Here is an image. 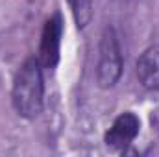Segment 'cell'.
Returning <instances> with one entry per match:
<instances>
[{
  "mask_svg": "<svg viewBox=\"0 0 159 157\" xmlns=\"http://www.w3.org/2000/svg\"><path fill=\"white\" fill-rule=\"evenodd\" d=\"M11 102L19 117L35 118L43 111L44 104V79H43V65L39 59H26L13 79Z\"/></svg>",
  "mask_w": 159,
  "mask_h": 157,
  "instance_id": "1",
  "label": "cell"
},
{
  "mask_svg": "<svg viewBox=\"0 0 159 157\" xmlns=\"http://www.w3.org/2000/svg\"><path fill=\"white\" fill-rule=\"evenodd\" d=\"M122 76V52L120 43L111 26L102 32L98 46V65H96V83L102 89H111Z\"/></svg>",
  "mask_w": 159,
  "mask_h": 157,
  "instance_id": "2",
  "label": "cell"
},
{
  "mask_svg": "<svg viewBox=\"0 0 159 157\" xmlns=\"http://www.w3.org/2000/svg\"><path fill=\"white\" fill-rule=\"evenodd\" d=\"M63 35V17L56 11L43 26L39 43V63L44 69H54L59 61V46Z\"/></svg>",
  "mask_w": 159,
  "mask_h": 157,
  "instance_id": "3",
  "label": "cell"
},
{
  "mask_svg": "<svg viewBox=\"0 0 159 157\" xmlns=\"http://www.w3.org/2000/svg\"><path fill=\"white\" fill-rule=\"evenodd\" d=\"M139 131H141L139 117L131 111H126L113 120L111 128L104 135V142L111 150H120V148H126L128 144H131L135 141V137L139 135Z\"/></svg>",
  "mask_w": 159,
  "mask_h": 157,
  "instance_id": "4",
  "label": "cell"
},
{
  "mask_svg": "<svg viewBox=\"0 0 159 157\" xmlns=\"http://www.w3.org/2000/svg\"><path fill=\"white\" fill-rule=\"evenodd\" d=\"M137 79L146 91H159V44L148 46L137 59Z\"/></svg>",
  "mask_w": 159,
  "mask_h": 157,
  "instance_id": "5",
  "label": "cell"
},
{
  "mask_svg": "<svg viewBox=\"0 0 159 157\" xmlns=\"http://www.w3.org/2000/svg\"><path fill=\"white\" fill-rule=\"evenodd\" d=\"M67 2L72 9L76 26L80 30H83L93 19V2L91 0H67Z\"/></svg>",
  "mask_w": 159,
  "mask_h": 157,
  "instance_id": "6",
  "label": "cell"
},
{
  "mask_svg": "<svg viewBox=\"0 0 159 157\" xmlns=\"http://www.w3.org/2000/svg\"><path fill=\"white\" fill-rule=\"evenodd\" d=\"M113 2H117V4H126L128 0H113Z\"/></svg>",
  "mask_w": 159,
  "mask_h": 157,
  "instance_id": "7",
  "label": "cell"
}]
</instances>
